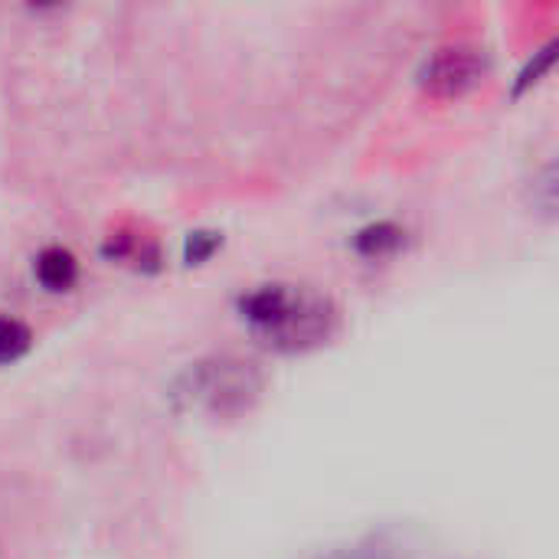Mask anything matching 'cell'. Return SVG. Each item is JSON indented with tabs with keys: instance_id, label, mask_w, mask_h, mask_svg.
<instances>
[{
	"instance_id": "1",
	"label": "cell",
	"mask_w": 559,
	"mask_h": 559,
	"mask_svg": "<svg viewBox=\"0 0 559 559\" xmlns=\"http://www.w3.org/2000/svg\"><path fill=\"white\" fill-rule=\"evenodd\" d=\"M242 318L278 347L318 344L331 324V305L292 285H262L239 301Z\"/></svg>"
},
{
	"instance_id": "2",
	"label": "cell",
	"mask_w": 559,
	"mask_h": 559,
	"mask_svg": "<svg viewBox=\"0 0 559 559\" xmlns=\"http://www.w3.org/2000/svg\"><path fill=\"white\" fill-rule=\"evenodd\" d=\"M262 380L252 370V364L216 357L190 367L180 383V396H187L193 406H203L210 413H233L255 400Z\"/></svg>"
},
{
	"instance_id": "3",
	"label": "cell",
	"mask_w": 559,
	"mask_h": 559,
	"mask_svg": "<svg viewBox=\"0 0 559 559\" xmlns=\"http://www.w3.org/2000/svg\"><path fill=\"white\" fill-rule=\"evenodd\" d=\"M488 56L478 46H442L419 66V85L432 95H462L481 82Z\"/></svg>"
},
{
	"instance_id": "4",
	"label": "cell",
	"mask_w": 559,
	"mask_h": 559,
	"mask_svg": "<svg viewBox=\"0 0 559 559\" xmlns=\"http://www.w3.org/2000/svg\"><path fill=\"white\" fill-rule=\"evenodd\" d=\"M33 275L46 292H69L79 278V262L69 249L62 246H46L33 259Z\"/></svg>"
},
{
	"instance_id": "5",
	"label": "cell",
	"mask_w": 559,
	"mask_h": 559,
	"mask_svg": "<svg viewBox=\"0 0 559 559\" xmlns=\"http://www.w3.org/2000/svg\"><path fill=\"white\" fill-rule=\"evenodd\" d=\"M403 239H406V233L396 226V223H370V226H364L357 236H354V249L360 252V255H367V259H380V255H390V252H396L400 246H403Z\"/></svg>"
},
{
	"instance_id": "6",
	"label": "cell",
	"mask_w": 559,
	"mask_h": 559,
	"mask_svg": "<svg viewBox=\"0 0 559 559\" xmlns=\"http://www.w3.org/2000/svg\"><path fill=\"white\" fill-rule=\"evenodd\" d=\"M33 344V334L23 321L16 318H0V364L20 360Z\"/></svg>"
},
{
	"instance_id": "7",
	"label": "cell",
	"mask_w": 559,
	"mask_h": 559,
	"mask_svg": "<svg viewBox=\"0 0 559 559\" xmlns=\"http://www.w3.org/2000/svg\"><path fill=\"white\" fill-rule=\"evenodd\" d=\"M219 242H223L219 233H190V239L183 246V255H187L190 265H200V262H206L219 249Z\"/></svg>"
},
{
	"instance_id": "8",
	"label": "cell",
	"mask_w": 559,
	"mask_h": 559,
	"mask_svg": "<svg viewBox=\"0 0 559 559\" xmlns=\"http://www.w3.org/2000/svg\"><path fill=\"white\" fill-rule=\"evenodd\" d=\"M554 49H557V43H550L547 49H540L531 62H527V69L521 72V82H518V92L521 88H527L531 82H537L540 75H544V69H550V62H554Z\"/></svg>"
}]
</instances>
